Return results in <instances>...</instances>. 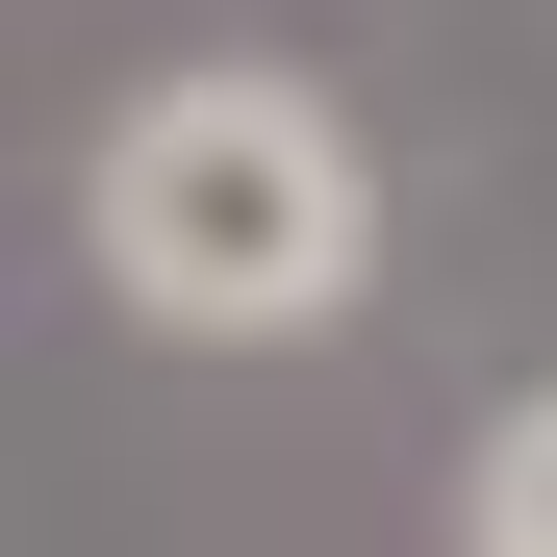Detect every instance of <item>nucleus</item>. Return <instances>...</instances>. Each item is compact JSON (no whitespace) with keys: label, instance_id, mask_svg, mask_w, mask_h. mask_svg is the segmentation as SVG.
<instances>
[{"label":"nucleus","instance_id":"f03ea898","mask_svg":"<svg viewBox=\"0 0 557 557\" xmlns=\"http://www.w3.org/2000/svg\"><path fill=\"white\" fill-rule=\"evenodd\" d=\"M482 557H557V406H507V456H482Z\"/></svg>","mask_w":557,"mask_h":557},{"label":"nucleus","instance_id":"f257e3e1","mask_svg":"<svg viewBox=\"0 0 557 557\" xmlns=\"http://www.w3.org/2000/svg\"><path fill=\"white\" fill-rule=\"evenodd\" d=\"M102 253H127L152 330H330V305H355V152H330V102H278V76L127 102Z\"/></svg>","mask_w":557,"mask_h":557}]
</instances>
